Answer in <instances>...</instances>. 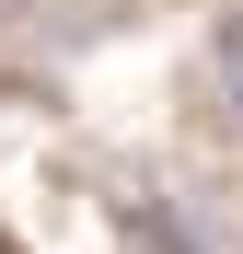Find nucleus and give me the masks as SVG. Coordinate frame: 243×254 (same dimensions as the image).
Wrapping results in <instances>:
<instances>
[{
	"label": "nucleus",
	"mask_w": 243,
	"mask_h": 254,
	"mask_svg": "<svg viewBox=\"0 0 243 254\" xmlns=\"http://www.w3.org/2000/svg\"><path fill=\"white\" fill-rule=\"evenodd\" d=\"M209 81H220V104L243 116V12H220V35H209Z\"/></svg>",
	"instance_id": "f257e3e1"
}]
</instances>
